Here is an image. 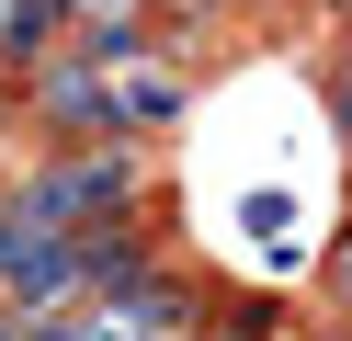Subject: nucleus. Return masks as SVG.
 <instances>
[{
  "label": "nucleus",
  "mask_w": 352,
  "mask_h": 341,
  "mask_svg": "<svg viewBox=\"0 0 352 341\" xmlns=\"http://www.w3.org/2000/svg\"><path fill=\"white\" fill-rule=\"evenodd\" d=\"M23 114L46 136H114V80H102V57H46L23 68Z\"/></svg>",
  "instance_id": "2"
},
{
  "label": "nucleus",
  "mask_w": 352,
  "mask_h": 341,
  "mask_svg": "<svg viewBox=\"0 0 352 341\" xmlns=\"http://www.w3.org/2000/svg\"><path fill=\"white\" fill-rule=\"evenodd\" d=\"M341 296H352V250H341Z\"/></svg>",
  "instance_id": "6"
},
{
  "label": "nucleus",
  "mask_w": 352,
  "mask_h": 341,
  "mask_svg": "<svg viewBox=\"0 0 352 341\" xmlns=\"http://www.w3.org/2000/svg\"><path fill=\"white\" fill-rule=\"evenodd\" d=\"M318 341H341V330H318Z\"/></svg>",
  "instance_id": "7"
},
{
  "label": "nucleus",
  "mask_w": 352,
  "mask_h": 341,
  "mask_svg": "<svg viewBox=\"0 0 352 341\" xmlns=\"http://www.w3.org/2000/svg\"><path fill=\"white\" fill-rule=\"evenodd\" d=\"M0 341H23V307H12V296H0Z\"/></svg>",
  "instance_id": "5"
},
{
  "label": "nucleus",
  "mask_w": 352,
  "mask_h": 341,
  "mask_svg": "<svg viewBox=\"0 0 352 341\" xmlns=\"http://www.w3.org/2000/svg\"><path fill=\"white\" fill-rule=\"evenodd\" d=\"M80 273H91V296H125V285H148V273H160V239L137 227V205H114V216L80 227Z\"/></svg>",
  "instance_id": "3"
},
{
  "label": "nucleus",
  "mask_w": 352,
  "mask_h": 341,
  "mask_svg": "<svg viewBox=\"0 0 352 341\" xmlns=\"http://www.w3.org/2000/svg\"><path fill=\"white\" fill-rule=\"evenodd\" d=\"M91 57H102V80H114V136H148V125H182V114H193V80L160 57V45L102 34Z\"/></svg>",
  "instance_id": "1"
},
{
  "label": "nucleus",
  "mask_w": 352,
  "mask_h": 341,
  "mask_svg": "<svg viewBox=\"0 0 352 341\" xmlns=\"http://www.w3.org/2000/svg\"><path fill=\"white\" fill-rule=\"evenodd\" d=\"M137 12H148V0H80V23H91V34H125Z\"/></svg>",
  "instance_id": "4"
}]
</instances>
